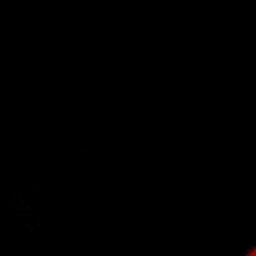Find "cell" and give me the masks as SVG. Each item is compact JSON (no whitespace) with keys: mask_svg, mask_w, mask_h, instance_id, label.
Returning <instances> with one entry per match:
<instances>
[{"mask_svg":"<svg viewBox=\"0 0 256 256\" xmlns=\"http://www.w3.org/2000/svg\"><path fill=\"white\" fill-rule=\"evenodd\" d=\"M246 256H256V248H252V250H250V252H248Z\"/></svg>","mask_w":256,"mask_h":256,"instance_id":"obj_1","label":"cell"}]
</instances>
